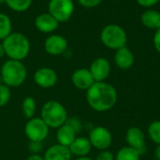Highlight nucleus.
I'll list each match as a JSON object with an SVG mask.
<instances>
[{"mask_svg":"<svg viewBox=\"0 0 160 160\" xmlns=\"http://www.w3.org/2000/svg\"><path fill=\"white\" fill-rule=\"evenodd\" d=\"M86 100L88 105L96 112H104L117 102V91L106 82H95L86 91Z\"/></svg>","mask_w":160,"mask_h":160,"instance_id":"obj_1","label":"nucleus"},{"mask_svg":"<svg viewBox=\"0 0 160 160\" xmlns=\"http://www.w3.org/2000/svg\"><path fill=\"white\" fill-rule=\"evenodd\" d=\"M2 44L8 59L18 61L24 60L31 49L28 38L20 32H12L2 41Z\"/></svg>","mask_w":160,"mask_h":160,"instance_id":"obj_2","label":"nucleus"},{"mask_svg":"<svg viewBox=\"0 0 160 160\" xmlns=\"http://www.w3.org/2000/svg\"><path fill=\"white\" fill-rule=\"evenodd\" d=\"M1 79L9 88L20 87L27 78V69L22 61L8 59L1 67Z\"/></svg>","mask_w":160,"mask_h":160,"instance_id":"obj_3","label":"nucleus"},{"mask_svg":"<svg viewBox=\"0 0 160 160\" xmlns=\"http://www.w3.org/2000/svg\"><path fill=\"white\" fill-rule=\"evenodd\" d=\"M40 118L50 128H58L66 124L68 116L63 104L57 100H48L40 110Z\"/></svg>","mask_w":160,"mask_h":160,"instance_id":"obj_4","label":"nucleus"},{"mask_svg":"<svg viewBox=\"0 0 160 160\" xmlns=\"http://www.w3.org/2000/svg\"><path fill=\"white\" fill-rule=\"evenodd\" d=\"M100 40L105 47L116 51L127 45L128 35L122 26L111 23L102 28L100 32Z\"/></svg>","mask_w":160,"mask_h":160,"instance_id":"obj_5","label":"nucleus"},{"mask_svg":"<svg viewBox=\"0 0 160 160\" xmlns=\"http://www.w3.org/2000/svg\"><path fill=\"white\" fill-rule=\"evenodd\" d=\"M50 128L40 117H33L24 126V133L30 142L45 141L49 135Z\"/></svg>","mask_w":160,"mask_h":160,"instance_id":"obj_6","label":"nucleus"},{"mask_svg":"<svg viewBox=\"0 0 160 160\" xmlns=\"http://www.w3.org/2000/svg\"><path fill=\"white\" fill-rule=\"evenodd\" d=\"M75 9L73 0H50L48 12L60 23L69 21Z\"/></svg>","mask_w":160,"mask_h":160,"instance_id":"obj_7","label":"nucleus"},{"mask_svg":"<svg viewBox=\"0 0 160 160\" xmlns=\"http://www.w3.org/2000/svg\"><path fill=\"white\" fill-rule=\"evenodd\" d=\"M88 139L92 144V147H95L100 151L108 150L112 142V133L104 127L93 128L89 133Z\"/></svg>","mask_w":160,"mask_h":160,"instance_id":"obj_8","label":"nucleus"},{"mask_svg":"<svg viewBox=\"0 0 160 160\" xmlns=\"http://www.w3.org/2000/svg\"><path fill=\"white\" fill-rule=\"evenodd\" d=\"M33 80L38 87L43 89H49L53 87L57 83L58 76L52 68L43 67L35 71Z\"/></svg>","mask_w":160,"mask_h":160,"instance_id":"obj_9","label":"nucleus"},{"mask_svg":"<svg viewBox=\"0 0 160 160\" xmlns=\"http://www.w3.org/2000/svg\"><path fill=\"white\" fill-rule=\"evenodd\" d=\"M68 47V42L65 37L62 35L52 34L49 36L44 42L45 52L53 56L63 54Z\"/></svg>","mask_w":160,"mask_h":160,"instance_id":"obj_10","label":"nucleus"},{"mask_svg":"<svg viewBox=\"0 0 160 160\" xmlns=\"http://www.w3.org/2000/svg\"><path fill=\"white\" fill-rule=\"evenodd\" d=\"M89 70L95 82H105L111 73V64L105 57H98L91 63Z\"/></svg>","mask_w":160,"mask_h":160,"instance_id":"obj_11","label":"nucleus"},{"mask_svg":"<svg viewBox=\"0 0 160 160\" xmlns=\"http://www.w3.org/2000/svg\"><path fill=\"white\" fill-rule=\"evenodd\" d=\"M126 141L129 147L137 150L140 155L144 154L145 147V134L144 132L136 127H132L128 129L126 134Z\"/></svg>","mask_w":160,"mask_h":160,"instance_id":"obj_12","label":"nucleus"},{"mask_svg":"<svg viewBox=\"0 0 160 160\" xmlns=\"http://www.w3.org/2000/svg\"><path fill=\"white\" fill-rule=\"evenodd\" d=\"M59 22L49 12H43L38 15L35 19L34 24L38 31L44 34H51L57 30Z\"/></svg>","mask_w":160,"mask_h":160,"instance_id":"obj_13","label":"nucleus"},{"mask_svg":"<svg viewBox=\"0 0 160 160\" xmlns=\"http://www.w3.org/2000/svg\"><path fill=\"white\" fill-rule=\"evenodd\" d=\"M72 84L79 90L87 91L95 82L89 68H78L71 75Z\"/></svg>","mask_w":160,"mask_h":160,"instance_id":"obj_14","label":"nucleus"},{"mask_svg":"<svg viewBox=\"0 0 160 160\" xmlns=\"http://www.w3.org/2000/svg\"><path fill=\"white\" fill-rule=\"evenodd\" d=\"M134 61V54L131 52V50L127 46L116 50L114 54V63L120 69H129L133 66Z\"/></svg>","mask_w":160,"mask_h":160,"instance_id":"obj_15","label":"nucleus"},{"mask_svg":"<svg viewBox=\"0 0 160 160\" xmlns=\"http://www.w3.org/2000/svg\"><path fill=\"white\" fill-rule=\"evenodd\" d=\"M43 158L45 160H71L72 154L68 147L56 143L45 151Z\"/></svg>","mask_w":160,"mask_h":160,"instance_id":"obj_16","label":"nucleus"},{"mask_svg":"<svg viewBox=\"0 0 160 160\" xmlns=\"http://www.w3.org/2000/svg\"><path fill=\"white\" fill-rule=\"evenodd\" d=\"M68 148L72 156H76L77 158L87 157L92 150V144L88 138L77 137Z\"/></svg>","mask_w":160,"mask_h":160,"instance_id":"obj_17","label":"nucleus"},{"mask_svg":"<svg viewBox=\"0 0 160 160\" xmlns=\"http://www.w3.org/2000/svg\"><path fill=\"white\" fill-rule=\"evenodd\" d=\"M76 132L73 130V128L68 126V124H64L56 130V141L57 143L69 147L70 144L74 142L76 137Z\"/></svg>","mask_w":160,"mask_h":160,"instance_id":"obj_18","label":"nucleus"},{"mask_svg":"<svg viewBox=\"0 0 160 160\" xmlns=\"http://www.w3.org/2000/svg\"><path fill=\"white\" fill-rule=\"evenodd\" d=\"M141 22L146 28L156 31L160 28V11L147 8L141 15Z\"/></svg>","mask_w":160,"mask_h":160,"instance_id":"obj_19","label":"nucleus"},{"mask_svg":"<svg viewBox=\"0 0 160 160\" xmlns=\"http://www.w3.org/2000/svg\"><path fill=\"white\" fill-rule=\"evenodd\" d=\"M22 112L26 119H31L35 117L37 112V103L34 98L26 97L22 103Z\"/></svg>","mask_w":160,"mask_h":160,"instance_id":"obj_20","label":"nucleus"},{"mask_svg":"<svg viewBox=\"0 0 160 160\" xmlns=\"http://www.w3.org/2000/svg\"><path fill=\"white\" fill-rule=\"evenodd\" d=\"M12 33V22L10 18L0 12V40L3 41L8 35Z\"/></svg>","mask_w":160,"mask_h":160,"instance_id":"obj_21","label":"nucleus"},{"mask_svg":"<svg viewBox=\"0 0 160 160\" xmlns=\"http://www.w3.org/2000/svg\"><path fill=\"white\" fill-rule=\"evenodd\" d=\"M141 155L139 152L129 146H126L121 148L116 156L115 160H140Z\"/></svg>","mask_w":160,"mask_h":160,"instance_id":"obj_22","label":"nucleus"},{"mask_svg":"<svg viewBox=\"0 0 160 160\" xmlns=\"http://www.w3.org/2000/svg\"><path fill=\"white\" fill-rule=\"evenodd\" d=\"M33 0H5V4L13 11L23 12L30 8Z\"/></svg>","mask_w":160,"mask_h":160,"instance_id":"obj_23","label":"nucleus"},{"mask_svg":"<svg viewBox=\"0 0 160 160\" xmlns=\"http://www.w3.org/2000/svg\"><path fill=\"white\" fill-rule=\"evenodd\" d=\"M148 136L153 142L160 145V120L154 121L149 125Z\"/></svg>","mask_w":160,"mask_h":160,"instance_id":"obj_24","label":"nucleus"},{"mask_svg":"<svg viewBox=\"0 0 160 160\" xmlns=\"http://www.w3.org/2000/svg\"><path fill=\"white\" fill-rule=\"evenodd\" d=\"M10 98H11L10 88L4 83H0V107L6 106L10 100Z\"/></svg>","mask_w":160,"mask_h":160,"instance_id":"obj_25","label":"nucleus"},{"mask_svg":"<svg viewBox=\"0 0 160 160\" xmlns=\"http://www.w3.org/2000/svg\"><path fill=\"white\" fill-rule=\"evenodd\" d=\"M66 124H68V126H70L73 130L76 132V134L80 133L82 129V121L77 118V117H70V118H68Z\"/></svg>","mask_w":160,"mask_h":160,"instance_id":"obj_26","label":"nucleus"},{"mask_svg":"<svg viewBox=\"0 0 160 160\" xmlns=\"http://www.w3.org/2000/svg\"><path fill=\"white\" fill-rule=\"evenodd\" d=\"M103 0H78L79 4L85 8H94L98 7Z\"/></svg>","mask_w":160,"mask_h":160,"instance_id":"obj_27","label":"nucleus"},{"mask_svg":"<svg viewBox=\"0 0 160 160\" xmlns=\"http://www.w3.org/2000/svg\"><path fill=\"white\" fill-rule=\"evenodd\" d=\"M95 160H115V157L111 151L103 150L97 156Z\"/></svg>","mask_w":160,"mask_h":160,"instance_id":"obj_28","label":"nucleus"},{"mask_svg":"<svg viewBox=\"0 0 160 160\" xmlns=\"http://www.w3.org/2000/svg\"><path fill=\"white\" fill-rule=\"evenodd\" d=\"M28 149L32 154H38L42 149V142H30Z\"/></svg>","mask_w":160,"mask_h":160,"instance_id":"obj_29","label":"nucleus"},{"mask_svg":"<svg viewBox=\"0 0 160 160\" xmlns=\"http://www.w3.org/2000/svg\"><path fill=\"white\" fill-rule=\"evenodd\" d=\"M136 1L141 7L146 8H151L152 7L156 6L160 2V0H136Z\"/></svg>","mask_w":160,"mask_h":160,"instance_id":"obj_30","label":"nucleus"},{"mask_svg":"<svg viewBox=\"0 0 160 160\" xmlns=\"http://www.w3.org/2000/svg\"><path fill=\"white\" fill-rule=\"evenodd\" d=\"M153 43H154V47H155L156 51L158 53H160V28L155 31V35L153 38Z\"/></svg>","mask_w":160,"mask_h":160,"instance_id":"obj_31","label":"nucleus"},{"mask_svg":"<svg viewBox=\"0 0 160 160\" xmlns=\"http://www.w3.org/2000/svg\"><path fill=\"white\" fill-rule=\"evenodd\" d=\"M26 160H45L43 157H41L40 155L38 154H31Z\"/></svg>","mask_w":160,"mask_h":160,"instance_id":"obj_32","label":"nucleus"},{"mask_svg":"<svg viewBox=\"0 0 160 160\" xmlns=\"http://www.w3.org/2000/svg\"><path fill=\"white\" fill-rule=\"evenodd\" d=\"M155 157L157 160H160V145H158L155 150Z\"/></svg>","mask_w":160,"mask_h":160,"instance_id":"obj_33","label":"nucleus"},{"mask_svg":"<svg viewBox=\"0 0 160 160\" xmlns=\"http://www.w3.org/2000/svg\"><path fill=\"white\" fill-rule=\"evenodd\" d=\"M5 55H6L5 49H4V46H3V44H2V42H1V43H0V59L3 58Z\"/></svg>","mask_w":160,"mask_h":160,"instance_id":"obj_34","label":"nucleus"},{"mask_svg":"<svg viewBox=\"0 0 160 160\" xmlns=\"http://www.w3.org/2000/svg\"><path fill=\"white\" fill-rule=\"evenodd\" d=\"M74 160H94L92 159V158H88V157H81V158H77L76 159Z\"/></svg>","mask_w":160,"mask_h":160,"instance_id":"obj_35","label":"nucleus"}]
</instances>
